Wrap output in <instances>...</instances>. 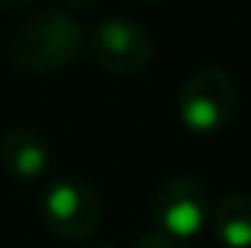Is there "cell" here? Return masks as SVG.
I'll return each instance as SVG.
<instances>
[{"label": "cell", "instance_id": "obj_1", "mask_svg": "<svg viewBox=\"0 0 251 248\" xmlns=\"http://www.w3.org/2000/svg\"><path fill=\"white\" fill-rule=\"evenodd\" d=\"M85 50V29L76 18L59 9L32 12L9 38V62L21 73L47 76L70 67Z\"/></svg>", "mask_w": 251, "mask_h": 248}, {"label": "cell", "instance_id": "obj_2", "mask_svg": "<svg viewBox=\"0 0 251 248\" xmlns=\"http://www.w3.org/2000/svg\"><path fill=\"white\" fill-rule=\"evenodd\" d=\"M237 102L240 97L231 73L222 67H201L181 85L176 108H178L181 125L190 134L210 137L231 123Z\"/></svg>", "mask_w": 251, "mask_h": 248}, {"label": "cell", "instance_id": "obj_3", "mask_svg": "<svg viewBox=\"0 0 251 248\" xmlns=\"http://www.w3.org/2000/svg\"><path fill=\"white\" fill-rule=\"evenodd\" d=\"M41 219L50 234H56L64 243H82L91 240L105 216V204L100 193L88 181L79 178H56L41 190L38 198Z\"/></svg>", "mask_w": 251, "mask_h": 248}, {"label": "cell", "instance_id": "obj_4", "mask_svg": "<svg viewBox=\"0 0 251 248\" xmlns=\"http://www.w3.org/2000/svg\"><path fill=\"white\" fill-rule=\"evenodd\" d=\"M210 216V193L196 175H173L152 196L155 228L173 243H187L201 234Z\"/></svg>", "mask_w": 251, "mask_h": 248}, {"label": "cell", "instance_id": "obj_5", "mask_svg": "<svg viewBox=\"0 0 251 248\" xmlns=\"http://www.w3.org/2000/svg\"><path fill=\"white\" fill-rule=\"evenodd\" d=\"M91 59L111 76H137L152 62V35L128 18H108L91 35Z\"/></svg>", "mask_w": 251, "mask_h": 248}, {"label": "cell", "instance_id": "obj_6", "mask_svg": "<svg viewBox=\"0 0 251 248\" xmlns=\"http://www.w3.org/2000/svg\"><path fill=\"white\" fill-rule=\"evenodd\" d=\"M0 164L18 181H38L53 167V152L47 140L32 128H12L0 140Z\"/></svg>", "mask_w": 251, "mask_h": 248}, {"label": "cell", "instance_id": "obj_7", "mask_svg": "<svg viewBox=\"0 0 251 248\" xmlns=\"http://www.w3.org/2000/svg\"><path fill=\"white\" fill-rule=\"evenodd\" d=\"M210 225L222 248H251V196L228 193L210 210Z\"/></svg>", "mask_w": 251, "mask_h": 248}, {"label": "cell", "instance_id": "obj_8", "mask_svg": "<svg viewBox=\"0 0 251 248\" xmlns=\"http://www.w3.org/2000/svg\"><path fill=\"white\" fill-rule=\"evenodd\" d=\"M131 248H176V243H173L170 237H164L158 228H152V231H146V234L134 237Z\"/></svg>", "mask_w": 251, "mask_h": 248}, {"label": "cell", "instance_id": "obj_9", "mask_svg": "<svg viewBox=\"0 0 251 248\" xmlns=\"http://www.w3.org/2000/svg\"><path fill=\"white\" fill-rule=\"evenodd\" d=\"M35 0H0V6H9V9H21V6H32Z\"/></svg>", "mask_w": 251, "mask_h": 248}, {"label": "cell", "instance_id": "obj_10", "mask_svg": "<svg viewBox=\"0 0 251 248\" xmlns=\"http://www.w3.org/2000/svg\"><path fill=\"white\" fill-rule=\"evenodd\" d=\"M64 3H70V6H76V9H91V6H97L100 0H64Z\"/></svg>", "mask_w": 251, "mask_h": 248}, {"label": "cell", "instance_id": "obj_11", "mask_svg": "<svg viewBox=\"0 0 251 248\" xmlns=\"http://www.w3.org/2000/svg\"><path fill=\"white\" fill-rule=\"evenodd\" d=\"M128 3H134V6H155V3H164V0H128Z\"/></svg>", "mask_w": 251, "mask_h": 248}, {"label": "cell", "instance_id": "obj_12", "mask_svg": "<svg viewBox=\"0 0 251 248\" xmlns=\"http://www.w3.org/2000/svg\"><path fill=\"white\" fill-rule=\"evenodd\" d=\"M88 248H114V246H111V243H91Z\"/></svg>", "mask_w": 251, "mask_h": 248}]
</instances>
